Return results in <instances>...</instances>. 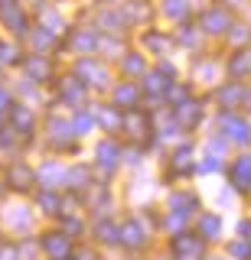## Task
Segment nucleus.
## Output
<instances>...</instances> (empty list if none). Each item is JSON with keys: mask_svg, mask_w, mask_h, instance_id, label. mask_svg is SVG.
I'll list each match as a JSON object with an SVG mask.
<instances>
[{"mask_svg": "<svg viewBox=\"0 0 251 260\" xmlns=\"http://www.w3.org/2000/svg\"><path fill=\"white\" fill-rule=\"evenodd\" d=\"M46 250L55 257V260H69V238H62V234H52V238H46Z\"/></svg>", "mask_w": 251, "mask_h": 260, "instance_id": "1", "label": "nucleus"}, {"mask_svg": "<svg viewBox=\"0 0 251 260\" xmlns=\"http://www.w3.org/2000/svg\"><path fill=\"white\" fill-rule=\"evenodd\" d=\"M26 72H30V75H33L36 81H43V78H49V75H52L49 62H46L43 55H33V59H26Z\"/></svg>", "mask_w": 251, "mask_h": 260, "instance_id": "2", "label": "nucleus"}, {"mask_svg": "<svg viewBox=\"0 0 251 260\" xmlns=\"http://www.w3.org/2000/svg\"><path fill=\"white\" fill-rule=\"evenodd\" d=\"M225 26H229V16L222 10H212V13L202 16V29H209V32H222Z\"/></svg>", "mask_w": 251, "mask_h": 260, "instance_id": "3", "label": "nucleus"}, {"mask_svg": "<svg viewBox=\"0 0 251 260\" xmlns=\"http://www.w3.org/2000/svg\"><path fill=\"white\" fill-rule=\"evenodd\" d=\"M59 91H62V98H66L69 104H78V101H82V81H78V78H69V81H62Z\"/></svg>", "mask_w": 251, "mask_h": 260, "instance_id": "4", "label": "nucleus"}, {"mask_svg": "<svg viewBox=\"0 0 251 260\" xmlns=\"http://www.w3.org/2000/svg\"><path fill=\"white\" fill-rule=\"evenodd\" d=\"M225 130H229V137L232 140H238V143H248V127L241 124V120H235V117H225Z\"/></svg>", "mask_w": 251, "mask_h": 260, "instance_id": "5", "label": "nucleus"}, {"mask_svg": "<svg viewBox=\"0 0 251 260\" xmlns=\"http://www.w3.org/2000/svg\"><path fill=\"white\" fill-rule=\"evenodd\" d=\"M232 179L241 185V189L248 185V179H251V159H248V156H245V159H238V166L232 169Z\"/></svg>", "mask_w": 251, "mask_h": 260, "instance_id": "6", "label": "nucleus"}, {"mask_svg": "<svg viewBox=\"0 0 251 260\" xmlns=\"http://www.w3.org/2000/svg\"><path fill=\"white\" fill-rule=\"evenodd\" d=\"M121 238H124V244H134V247H141V244H144V234H141V228H137V224H124V228H121Z\"/></svg>", "mask_w": 251, "mask_h": 260, "instance_id": "7", "label": "nucleus"}, {"mask_svg": "<svg viewBox=\"0 0 251 260\" xmlns=\"http://www.w3.org/2000/svg\"><path fill=\"white\" fill-rule=\"evenodd\" d=\"M13 124H17V130L30 134V127H33V117H30V111H26V108H13Z\"/></svg>", "mask_w": 251, "mask_h": 260, "instance_id": "8", "label": "nucleus"}, {"mask_svg": "<svg viewBox=\"0 0 251 260\" xmlns=\"http://www.w3.org/2000/svg\"><path fill=\"white\" fill-rule=\"evenodd\" d=\"M78 75H85L88 81H104V72L95 62H82V65H78Z\"/></svg>", "mask_w": 251, "mask_h": 260, "instance_id": "9", "label": "nucleus"}, {"mask_svg": "<svg viewBox=\"0 0 251 260\" xmlns=\"http://www.w3.org/2000/svg\"><path fill=\"white\" fill-rule=\"evenodd\" d=\"M176 250H180V254H192V257H196L202 247H199L196 238H176Z\"/></svg>", "mask_w": 251, "mask_h": 260, "instance_id": "10", "label": "nucleus"}, {"mask_svg": "<svg viewBox=\"0 0 251 260\" xmlns=\"http://www.w3.org/2000/svg\"><path fill=\"white\" fill-rule=\"evenodd\" d=\"M10 182L17 185V189H23V185L30 182V169H23V166H13V169H10Z\"/></svg>", "mask_w": 251, "mask_h": 260, "instance_id": "11", "label": "nucleus"}, {"mask_svg": "<svg viewBox=\"0 0 251 260\" xmlns=\"http://www.w3.org/2000/svg\"><path fill=\"white\" fill-rule=\"evenodd\" d=\"M134 98H137V88L121 85V88H118V94H115V101H118V104H134Z\"/></svg>", "mask_w": 251, "mask_h": 260, "instance_id": "12", "label": "nucleus"}, {"mask_svg": "<svg viewBox=\"0 0 251 260\" xmlns=\"http://www.w3.org/2000/svg\"><path fill=\"white\" fill-rule=\"evenodd\" d=\"M115 156H118V150H115L111 143H101V146H98V159H101V166H104V162H108V166H115Z\"/></svg>", "mask_w": 251, "mask_h": 260, "instance_id": "13", "label": "nucleus"}, {"mask_svg": "<svg viewBox=\"0 0 251 260\" xmlns=\"http://www.w3.org/2000/svg\"><path fill=\"white\" fill-rule=\"evenodd\" d=\"M10 62H17V49L10 43H0V65H10Z\"/></svg>", "mask_w": 251, "mask_h": 260, "instance_id": "14", "label": "nucleus"}, {"mask_svg": "<svg viewBox=\"0 0 251 260\" xmlns=\"http://www.w3.org/2000/svg\"><path fill=\"white\" fill-rule=\"evenodd\" d=\"M248 69H251V65H248V55H235V59H232V72H235V75H245Z\"/></svg>", "mask_w": 251, "mask_h": 260, "instance_id": "15", "label": "nucleus"}, {"mask_svg": "<svg viewBox=\"0 0 251 260\" xmlns=\"http://www.w3.org/2000/svg\"><path fill=\"white\" fill-rule=\"evenodd\" d=\"M166 13L170 16H183L186 13V0H166Z\"/></svg>", "mask_w": 251, "mask_h": 260, "instance_id": "16", "label": "nucleus"}, {"mask_svg": "<svg viewBox=\"0 0 251 260\" xmlns=\"http://www.w3.org/2000/svg\"><path fill=\"white\" fill-rule=\"evenodd\" d=\"M72 43H75V49H92L95 46V36H92V32H82V36H75Z\"/></svg>", "mask_w": 251, "mask_h": 260, "instance_id": "17", "label": "nucleus"}, {"mask_svg": "<svg viewBox=\"0 0 251 260\" xmlns=\"http://www.w3.org/2000/svg\"><path fill=\"white\" fill-rule=\"evenodd\" d=\"M163 88H166V81L160 78V75H150L147 78V91H163Z\"/></svg>", "mask_w": 251, "mask_h": 260, "instance_id": "18", "label": "nucleus"}, {"mask_svg": "<svg viewBox=\"0 0 251 260\" xmlns=\"http://www.w3.org/2000/svg\"><path fill=\"white\" fill-rule=\"evenodd\" d=\"M232 254L241 257V260H248L251 257V247H248V244H232Z\"/></svg>", "mask_w": 251, "mask_h": 260, "instance_id": "19", "label": "nucleus"}, {"mask_svg": "<svg viewBox=\"0 0 251 260\" xmlns=\"http://www.w3.org/2000/svg\"><path fill=\"white\" fill-rule=\"evenodd\" d=\"M202 231H206V234H218V218H202Z\"/></svg>", "mask_w": 251, "mask_h": 260, "instance_id": "20", "label": "nucleus"}, {"mask_svg": "<svg viewBox=\"0 0 251 260\" xmlns=\"http://www.w3.org/2000/svg\"><path fill=\"white\" fill-rule=\"evenodd\" d=\"M124 69H127V72H141V69H144V62H141V55H131V59H127V62H124Z\"/></svg>", "mask_w": 251, "mask_h": 260, "instance_id": "21", "label": "nucleus"}, {"mask_svg": "<svg viewBox=\"0 0 251 260\" xmlns=\"http://www.w3.org/2000/svg\"><path fill=\"white\" fill-rule=\"evenodd\" d=\"M39 202H43V208H49V211H55V208H59V199H55V195H43Z\"/></svg>", "mask_w": 251, "mask_h": 260, "instance_id": "22", "label": "nucleus"}, {"mask_svg": "<svg viewBox=\"0 0 251 260\" xmlns=\"http://www.w3.org/2000/svg\"><path fill=\"white\" fill-rule=\"evenodd\" d=\"M147 43H150L153 49H166V46H170V43H166V39H163V36H150V39H147Z\"/></svg>", "mask_w": 251, "mask_h": 260, "instance_id": "23", "label": "nucleus"}, {"mask_svg": "<svg viewBox=\"0 0 251 260\" xmlns=\"http://www.w3.org/2000/svg\"><path fill=\"white\" fill-rule=\"evenodd\" d=\"M13 257H17V250H13V247H0V260H13Z\"/></svg>", "mask_w": 251, "mask_h": 260, "instance_id": "24", "label": "nucleus"}, {"mask_svg": "<svg viewBox=\"0 0 251 260\" xmlns=\"http://www.w3.org/2000/svg\"><path fill=\"white\" fill-rule=\"evenodd\" d=\"M7 101H10V98H7V91H0V108H7Z\"/></svg>", "mask_w": 251, "mask_h": 260, "instance_id": "25", "label": "nucleus"}]
</instances>
